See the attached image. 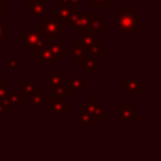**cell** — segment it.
Wrapping results in <instances>:
<instances>
[{
    "label": "cell",
    "instance_id": "obj_33",
    "mask_svg": "<svg viewBox=\"0 0 161 161\" xmlns=\"http://www.w3.org/2000/svg\"><path fill=\"white\" fill-rule=\"evenodd\" d=\"M58 5H59V6L69 5V0H58Z\"/></svg>",
    "mask_w": 161,
    "mask_h": 161
},
{
    "label": "cell",
    "instance_id": "obj_3",
    "mask_svg": "<svg viewBox=\"0 0 161 161\" xmlns=\"http://www.w3.org/2000/svg\"><path fill=\"white\" fill-rule=\"evenodd\" d=\"M145 91V83L138 78L137 74H128L126 79L121 83V92L131 93L133 98H137Z\"/></svg>",
    "mask_w": 161,
    "mask_h": 161
},
{
    "label": "cell",
    "instance_id": "obj_19",
    "mask_svg": "<svg viewBox=\"0 0 161 161\" xmlns=\"http://www.w3.org/2000/svg\"><path fill=\"white\" fill-rule=\"evenodd\" d=\"M98 60H99V59H97V58H94V57L86 55V57L79 62V64H80V67L87 72V75H92L93 72H94V69H96L97 65H98Z\"/></svg>",
    "mask_w": 161,
    "mask_h": 161
},
{
    "label": "cell",
    "instance_id": "obj_16",
    "mask_svg": "<svg viewBox=\"0 0 161 161\" xmlns=\"http://www.w3.org/2000/svg\"><path fill=\"white\" fill-rule=\"evenodd\" d=\"M104 19L103 18H91L89 23H88V26L86 28L88 31L96 34V35H103L104 34Z\"/></svg>",
    "mask_w": 161,
    "mask_h": 161
},
{
    "label": "cell",
    "instance_id": "obj_14",
    "mask_svg": "<svg viewBox=\"0 0 161 161\" xmlns=\"http://www.w3.org/2000/svg\"><path fill=\"white\" fill-rule=\"evenodd\" d=\"M47 92L44 91H38L35 92L29 99V109L31 111H36V109H40L45 103H47Z\"/></svg>",
    "mask_w": 161,
    "mask_h": 161
},
{
    "label": "cell",
    "instance_id": "obj_32",
    "mask_svg": "<svg viewBox=\"0 0 161 161\" xmlns=\"http://www.w3.org/2000/svg\"><path fill=\"white\" fill-rule=\"evenodd\" d=\"M35 1H36V0H23V6H24V8H29V6H31Z\"/></svg>",
    "mask_w": 161,
    "mask_h": 161
},
{
    "label": "cell",
    "instance_id": "obj_20",
    "mask_svg": "<svg viewBox=\"0 0 161 161\" xmlns=\"http://www.w3.org/2000/svg\"><path fill=\"white\" fill-rule=\"evenodd\" d=\"M48 48L50 49V52L54 54V57L57 59H63L64 58V42L59 40L58 36H55L52 40V43L49 44Z\"/></svg>",
    "mask_w": 161,
    "mask_h": 161
},
{
    "label": "cell",
    "instance_id": "obj_24",
    "mask_svg": "<svg viewBox=\"0 0 161 161\" xmlns=\"http://www.w3.org/2000/svg\"><path fill=\"white\" fill-rule=\"evenodd\" d=\"M91 116H92L93 122H102V121L104 119V104H103L101 101L97 103V106H96V108L92 111Z\"/></svg>",
    "mask_w": 161,
    "mask_h": 161
},
{
    "label": "cell",
    "instance_id": "obj_7",
    "mask_svg": "<svg viewBox=\"0 0 161 161\" xmlns=\"http://www.w3.org/2000/svg\"><path fill=\"white\" fill-rule=\"evenodd\" d=\"M74 13H75V8L70 5H65V6L55 5L52 8V18L59 20L63 24H68Z\"/></svg>",
    "mask_w": 161,
    "mask_h": 161
},
{
    "label": "cell",
    "instance_id": "obj_21",
    "mask_svg": "<svg viewBox=\"0 0 161 161\" xmlns=\"http://www.w3.org/2000/svg\"><path fill=\"white\" fill-rule=\"evenodd\" d=\"M97 40H98V35H96V34L88 31L87 29L80 30V40H79V42L83 44V47H84L86 49H87L88 47L93 45Z\"/></svg>",
    "mask_w": 161,
    "mask_h": 161
},
{
    "label": "cell",
    "instance_id": "obj_1",
    "mask_svg": "<svg viewBox=\"0 0 161 161\" xmlns=\"http://www.w3.org/2000/svg\"><path fill=\"white\" fill-rule=\"evenodd\" d=\"M54 38V35L47 34L43 29H24L23 33L18 35V40L23 42L24 53H35L45 47H49Z\"/></svg>",
    "mask_w": 161,
    "mask_h": 161
},
{
    "label": "cell",
    "instance_id": "obj_13",
    "mask_svg": "<svg viewBox=\"0 0 161 161\" xmlns=\"http://www.w3.org/2000/svg\"><path fill=\"white\" fill-rule=\"evenodd\" d=\"M87 55V49L83 47V44L79 40H75L74 45L69 48V58L74 60L75 64H79V62Z\"/></svg>",
    "mask_w": 161,
    "mask_h": 161
},
{
    "label": "cell",
    "instance_id": "obj_23",
    "mask_svg": "<svg viewBox=\"0 0 161 161\" xmlns=\"http://www.w3.org/2000/svg\"><path fill=\"white\" fill-rule=\"evenodd\" d=\"M6 101H8V103H9V108H10V109H18L19 106L24 103V98H23L18 92H14V91H11V92L8 94Z\"/></svg>",
    "mask_w": 161,
    "mask_h": 161
},
{
    "label": "cell",
    "instance_id": "obj_27",
    "mask_svg": "<svg viewBox=\"0 0 161 161\" xmlns=\"http://www.w3.org/2000/svg\"><path fill=\"white\" fill-rule=\"evenodd\" d=\"M8 36V25L6 23H3L0 19V45L6 40Z\"/></svg>",
    "mask_w": 161,
    "mask_h": 161
},
{
    "label": "cell",
    "instance_id": "obj_31",
    "mask_svg": "<svg viewBox=\"0 0 161 161\" xmlns=\"http://www.w3.org/2000/svg\"><path fill=\"white\" fill-rule=\"evenodd\" d=\"M69 5L73 8H79L82 5V0H69Z\"/></svg>",
    "mask_w": 161,
    "mask_h": 161
},
{
    "label": "cell",
    "instance_id": "obj_25",
    "mask_svg": "<svg viewBox=\"0 0 161 161\" xmlns=\"http://www.w3.org/2000/svg\"><path fill=\"white\" fill-rule=\"evenodd\" d=\"M11 91H13L11 86H9L5 80H0V101L5 99Z\"/></svg>",
    "mask_w": 161,
    "mask_h": 161
},
{
    "label": "cell",
    "instance_id": "obj_5",
    "mask_svg": "<svg viewBox=\"0 0 161 161\" xmlns=\"http://www.w3.org/2000/svg\"><path fill=\"white\" fill-rule=\"evenodd\" d=\"M43 30L49 34V35H54V36H59L64 34V24L60 23L59 20L54 19V18H42L40 19Z\"/></svg>",
    "mask_w": 161,
    "mask_h": 161
},
{
    "label": "cell",
    "instance_id": "obj_10",
    "mask_svg": "<svg viewBox=\"0 0 161 161\" xmlns=\"http://www.w3.org/2000/svg\"><path fill=\"white\" fill-rule=\"evenodd\" d=\"M45 109L53 114H63L68 116L70 112V107L67 102L63 101H52L50 103H45Z\"/></svg>",
    "mask_w": 161,
    "mask_h": 161
},
{
    "label": "cell",
    "instance_id": "obj_28",
    "mask_svg": "<svg viewBox=\"0 0 161 161\" xmlns=\"http://www.w3.org/2000/svg\"><path fill=\"white\" fill-rule=\"evenodd\" d=\"M6 68L8 69H18L19 68V59L16 57H11L6 59Z\"/></svg>",
    "mask_w": 161,
    "mask_h": 161
},
{
    "label": "cell",
    "instance_id": "obj_17",
    "mask_svg": "<svg viewBox=\"0 0 161 161\" xmlns=\"http://www.w3.org/2000/svg\"><path fill=\"white\" fill-rule=\"evenodd\" d=\"M74 118H75L77 122L80 123L82 127H92V125H93V119H92L91 113L88 111H86L84 108H82V107L75 111Z\"/></svg>",
    "mask_w": 161,
    "mask_h": 161
},
{
    "label": "cell",
    "instance_id": "obj_26",
    "mask_svg": "<svg viewBox=\"0 0 161 161\" xmlns=\"http://www.w3.org/2000/svg\"><path fill=\"white\" fill-rule=\"evenodd\" d=\"M86 5L88 8H94V6L108 8L109 6V0H86Z\"/></svg>",
    "mask_w": 161,
    "mask_h": 161
},
{
    "label": "cell",
    "instance_id": "obj_30",
    "mask_svg": "<svg viewBox=\"0 0 161 161\" xmlns=\"http://www.w3.org/2000/svg\"><path fill=\"white\" fill-rule=\"evenodd\" d=\"M6 3L5 0H0V19H5L6 15H8V11H6Z\"/></svg>",
    "mask_w": 161,
    "mask_h": 161
},
{
    "label": "cell",
    "instance_id": "obj_8",
    "mask_svg": "<svg viewBox=\"0 0 161 161\" xmlns=\"http://www.w3.org/2000/svg\"><path fill=\"white\" fill-rule=\"evenodd\" d=\"M34 54H35V57H34L35 64H58V62H59V59H57L54 57V54L50 52V49L48 47L35 52Z\"/></svg>",
    "mask_w": 161,
    "mask_h": 161
},
{
    "label": "cell",
    "instance_id": "obj_9",
    "mask_svg": "<svg viewBox=\"0 0 161 161\" xmlns=\"http://www.w3.org/2000/svg\"><path fill=\"white\" fill-rule=\"evenodd\" d=\"M68 88L70 92H80L86 93L87 92V75H69L68 80Z\"/></svg>",
    "mask_w": 161,
    "mask_h": 161
},
{
    "label": "cell",
    "instance_id": "obj_4",
    "mask_svg": "<svg viewBox=\"0 0 161 161\" xmlns=\"http://www.w3.org/2000/svg\"><path fill=\"white\" fill-rule=\"evenodd\" d=\"M138 119V111L133 108L132 103H122L121 108L114 111V121L117 122H136Z\"/></svg>",
    "mask_w": 161,
    "mask_h": 161
},
{
    "label": "cell",
    "instance_id": "obj_11",
    "mask_svg": "<svg viewBox=\"0 0 161 161\" xmlns=\"http://www.w3.org/2000/svg\"><path fill=\"white\" fill-rule=\"evenodd\" d=\"M64 84V70L63 69H53L50 74L45 75V86L47 87H59Z\"/></svg>",
    "mask_w": 161,
    "mask_h": 161
},
{
    "label": "cell",
    "instance_id": "obj_12",
    "mask_svg": "<svg viewBox=\"0 0 161 161\" xmlns=\"http://www.w3.org/2000/svg\"><path fill=\"white\" fill-rule=\"evenodd\" d=\"M47 16V0H36L31 6H29V18H45Z\"/></svg>",
    "mask_w": 161,
    "mask_h": 161
},
{
    "label": "cell",
    "instance_id": "obj_34",
    "mask_svg": "<svg viewBox=\"0 0 161 161\" xmlns=\"http://www.w3.org/2000/svg\"><path fill=\"white\" fill-rule=\"evenodd\" d=\"M5 1H19V0H5Z\"/></svg>",
    "mask_w": 161,
    "mask_h": 161
},
{
    "label": "cell",
    "instance_id": "obj_15",
    "mask_svg": "<svg viewBox=\"0 0 161 161\" xmlns=\"http://www.w3.org/2000/svg\"><path fill=\"white\" fill-rule=\"evenodd\" d=\"M40 89L42 88L36 83H34V82H25V83H23L21 86L18 87V93L24 99H26V98H30L35 92H38Z\"/></svg>",
    "mask_w": 161,
    "mask_h": 161
},
{
    "label": "cell",
    "instance_id": "obj_6",
    "mask_svg": "<svg viewBox=\"0 0 161 161\" xmlns=\"http://www.w3.org/2000/svg\"><path fill=\"white\" fill-rule=\"evenodd\" d=\"M92 16H93L92 11H75L72 15L68 25H69L70 29L83 30V29H86L88 26V23H89Z\"/></svg>",
    "mask_w": 161,
    "mask_h": 161
},
{
    "label": "cell",
    "instance_id": "obj_2",
    "mask_svg": "<svg viewBox=\"0 0 161 161\" xmlns=\"http://www.w3.org/2000/svg\"><path fill=\"white\" fill-rule=\"evenodd\" d=\"M116 26L121 33H128L137 35V24H138V13L133 10L132 6H122L119 11L114 13Z\"/></svg>",
    "mask_w": 161,
    "mask_h": 161
},
{
    "label": "cell",
    "instance_id": "obj_18",
    "mask_svg": "<svg viewBox=\"0 0 161 161\" xmlns=\"http://www.w3.org/2000/svg\"><path fill=\"white\" fill-rule=\"evenodd\" d=\"M87 55L94 57L97 59H103L104 58V43L103 40H97L93 45L87 48Z\"/></svg>",
    "mask_w": 161,
    "mask_h": 161
},
{
    "label": "cell",
    "instance_id": "obj_29",
    "mask_svg": "<svg viewBox=\"0 0 161 161\" xmlns=\"http://www.w3.org/2000/svg\"><path fill=\"white\" fill-rule=\"evenodd\" d=\"M9 109L10 108H9V103H8L6 98L3 99V101H0V116H6Z\"/></svg>",
    "mask_w": 161,
    "mask_h": 161
},
{
    "label": "cell",
    "instance_id": "obj_22",
    "mask_svg": "<svg viewBox=\"0 0 161 161\" xmlns=\"http://www.w3.org/2000/svg\"><path fill=\"white\" fill-rule=\"evenodd\" d=\"M70 94V91L68 87L59 86V87H54V91L52 92V101H64L65 98H68Z\"/></svg>",
    "mask_w": 161,
    "mask_h": 161
}]
</instances>
